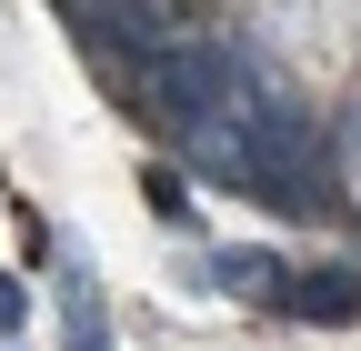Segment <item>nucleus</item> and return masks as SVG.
<instances>
[{
	"mask_svg": "<svg viewBox=\"0 0 361 351\" xmlns=\"http://www.w3.org/2000/svg\"><path fill=\"white\" fill-rule=\"evenodd\" d=\"M20 321H30V291H20L11 271H0V331H20Z\"/></svg>",
	"mask_w": 361,
	"mask_h": 351,
	"instance_id": "39448f33",
	"label": "nucleus"
},
{
	"mask_svg": "<svg viewBox=\"0 0 361 351\" xmlns=\"http://www.w3.org/2000/svg\"><path fill=\"white\" fill-rule=\"evenodd\" d=\"M271 91L261 61L241 51V40H180V51L141 61V111L171 130V141H201V130H221L231 111H251Z\"/></svg>",
	"mask_w": 361,
	"mask_h": 351,
	"instance_id": "f257e3e1",
	"label": "nucleus"
},
{
	"mask_svg": "<svg viewBox=\"0 0 361 351\" xmlns=\"http://www.w3.org/2000/svg\"><path fill=\"white\" fill-rule=\"evenodd\" d=\"M281 301H291L301 321H351V312H361V271H351V261H322V271H291V291H281Z\"/></svg>",
	"mask_w": 361,
	"mask_h": 351,
	"instance_id": "7ed1b4c3",
	"label": "nucleus"
},
{
	"mask_svg": "<svg viewBox=\"0 0 361 351\" xmlns=\"http://www.w3.org/2000/svg\"><path fill=\"white\" fill-rule=\"evenodd\" d=\"M61 11L101 40V51H130V61H161L191 40V0H61Z\"/></svg>",
	"mask_w": 361,
	"mask_h": 351,
	"instance_id": "f03ea898",
	"label": "nucleus"
},
{
	"mask_svg": "<svg viewBox=\"0 0 361 351\" xmlns=\"http://www.w3.org/2000/svg\"><path fill=\"white\" fill-rule=\"evenodd\" d=\"M61 341H71V351H111V331H101V291H90L80 271H61Z\"/></svg>",
	"mask_w": 361,
	"mask_h": 351,
	"instance_id": "20e7f679",
	"label": "nucleus"
}]
</instances>
